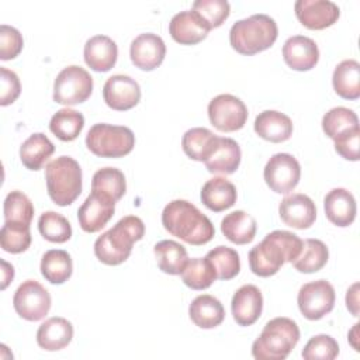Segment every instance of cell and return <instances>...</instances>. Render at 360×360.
<instances>
[{
	"label": "cell",
	"instance_id": "cell-1",
	"mask_svg": "<svg viewBox=\"0 0 360 360\" xmlns=\"http://www.w3.org/2000/svg\"><path fill=\"white\" fill-rule=\"evenodd\" d=\"M162 224L170 235L194 246L208 243L215 235L210 218L187 200L170 201L163 208Z\"/></svg>",
	"mask_w": 360,
	"mask_h": 360
},
{
	"label": "cell",
	"instance_id": "cell-2",
	"mask_svg": "<svg viewBox=\"0 0 360 360\" xmlns=\"http://www.w3.org/2000/svg\"><path fill=\"white\" fill-rule=\"evenodd\" d=\"M302 239L288 231H273L249 252L250 270L259 277L276 274L285 262L292 263L300 255Z\"/></svg>",
	"mask_w": 360,
	"mask_h": 360
},
{
	"label": "cell",
	"instance_id": "cell-3",
	"mask_svg": "<svg viewBox=\"0 0 360 360\" xmlns=\"http://www.w3.org/2000/svg\"><path fill=\"white\" fill-rule=\"evenodd\" d=\"M143 235V221L139 217L127 215L96 239L94 255L104 264H121L129 257L134 243L141 240Z\"/></svg>",
	"mask_w": 360,
	"mask_h": 360
},
{
	"label": "cell",
	"instance_id": "cell-4",
	"mask_svg": "<svg viewBox=\"0 0 360 360\" xmlns=\"http://www.w3.org/2000/svg\"><path fill=\"white\" fill-rule=\"evenodd\" d=\"M278 28L267 14H253L236 21L229 31L231 46L240 55H256L269 49L277 39Z\"/></svg>",
	"mask_w": 360,
	"mask_h": 360
},
{
	"label": "cell",
	"instance_id": "cell-5",
	"mask_svg": "<svg viewBox=\"0 0 360 360\" xmlns=\"http://www.w3.org/2000/svg\"><path fill=\"white\" fill-rule=\"evenodd\" d=\"M300 340L295 321L278 316L270 319L252 345V356L257 360H284Z\"/></svg>",
	"mask_w": 360,
	"mask_h": 360
},
{
	"label": "cell",
	"instance_id": "cell-6",
	"mask_svg": "<svg viewBox=\"0 0 360 360\" xmlns=\"http://www.w3.org/2000/svg\"><path fill=\"white\" fill-rule=\"evenodd\" d=\"M45 180L48 194L56 205H70L82 193V169L70 156L51 160L45 167Z\"/></svg>",
	"mask_w": 360,
	"mask_h": 360
},
{
	"label": "cell",
	"instance_id": "cell-7",
	"mask_svg": "<svg viewBox=\"0 0 360 360\" xmlns=\"http://www.w3.org/2000/svg\"><path fill=\"white\" fill-rule=\"evenodd\" d=\"M86 146L100 158H122L134 149L135 135L124 125L94 124L86 135Z\"/></svg>",
	"mask_w": 360,
	"mask_h": 360
},
{
	"label": "cell",
	"instance_id": "cell-8",
	"mask_svg": "<svg viewBox=\"0 0 360 360\" xmlns=\"http://www.w3.org/2000/svg\"><path fill=\"white\" fill-rule=\"evenodd\" d=\"M93 91V77L77 65L63 68L53 82V100L63 105L86 101Z\"/></svg>",
	"mask_w": 360,
	"mask_h": 360
},
{
	"label": "cell",
	"instance_id": "cell-9",
	"mask_svg": "<svg viewBox=\"0 0 360 360\" xmlns=\"http://www.w3.org/2000/svg\"><path fill=\"white\" fill-rule=\"evenodd\" d=\"M13 305L22 319L37 322L48 315L51 309V294L37 280H25L15 290Z\"/></svg>",
	"mask_w": 360,
	"mask_h": 360
},
{
	"label": "cell",
	"instance_id": "cell-10",
	"mask_svg": "<svg viewBox=\"0 0 360 360\" xmlns=\"http://www.w3.org/2000/svg\"><path fill=\"white\" fill-rule=\"evenodd\" d=\"M335 288L326 280H316L304 284L297 297L301 314L309 321H318L335 307Z\"/></svg>",
	"mask_w": 360,
	"mask_h": 360
},
{
	"label": "cell",
	"instance_id": "cell-11",
	"mask_svg": "<svg viewBox=\"0 0 360 360\" xmlns=\"http://www.w3.org/2000/svg\"><path fill=\"white\" fill-rule=\"evenodd\" d=\"M208 118L218 131L233 132L245 127L248 108L236 96L218 94L208 104Z\"/></svg>",
	"mask_w": 360,
	"mask_h": 360
},
{
	"label": "cell",
	"instance_id": "cell-12",
	"mask_svg": "<svg viewBox=\"0 0 360 360\" xmlns=\"http://www.w3.org/2000/svg\"><path fill=\"white\" fill-rule=\"evenodd\" d=\"M266 184L278 194H287L292 191L301 177V166L298 160L290 153L273 155L264 166Z\"/></svg>",
	"mask_w": 360,
	"mask_h": 360
},
{
	"label": "cell",
	"instance_id": "cell-13",
	"mask_svg": "<svg viewBox=\"0 0 360 360\" xmlns=\"http://www.w3.org/2000/svg\"><path fill=\"white\" fill-rule=\"evenodd\" d=\"M114 211L115 201L111 197L91 190L77 211L79 225L84 232H98L112 218Z\"/></svg>",
	"mask_w": 360,
	"mask_h": 360
},
{
	"label": "cell",
	"instance_id": "cell-14",
	"mask_svg": "<svg viewBox=\"0 0 360 360\" xmlns=\"http://www.w3.org/2000/svg\"><path fill=\"white\" fill-rule=\"evenodd\" d=\"M105 104L117 111L134 108L141 100V87L136 80L127 75H114L107 79L103 87Z\"/></svg>",
	"mask_w": 360,
	"mask_h": 360
},
{
	"label": "cell",
	"instance_id": "cell-15",
	"mask_svg": "<svg viewBox=\"0 0 360 360\" xmlns=\"http://www.w3.org/2000/svg\"><path fill=\"white\" fill-rule=\"evenodd\" d=\"M298 21L309 30H323L333 25L340 10L330 0H297L294 4Z\"/></svg>",
	"mask_w": 360,
	"mask_h": 360
},
{
	"label": "cell",
	"instance_id": "cell-16",
	"mask_svg": "<svg viewBox=\"0 0 360 360\" xmlns=\"http://www.w3.org/2000/svg\"><path fill=\"white\" fill-rule=\"evenodd\" d=\"M166 55V45L163 39L152 32L138 35L129 48L132 63L141 70H153L163 62Z\"/></svg>",
	"mask_w": 360,
	"mask_h": 360
},
{
	"label": "cell",
	"instance_id": "cell-17",
	"mask_svg": "<svg viewBox=\"0 0 360 360\" xmlns=\"http://www.w3.org/2000/svg\"><path fill=\"white\" fill-rule=\"evenodd\" d=\"M281 221L295 229H308L316 218L315 202L305 194L287 195L278 205Z\"/></svg>",
	"mask_w": 360,
	"mask_h": 360
},
{
	"label": "cell",
	"instance_id": "cell-18",
	"mask_svg": "<svg viewBox=\"0 0 360 360\" xmlns=\"http://www.w3.org/2000/svg\"><path fill=\"white\" fill-rule=\"evenodd\" d=\"M232 316L240 326L253 325L262 315L263 295L262 291L253 285L246 284L238 288L231 301Z\"/></svg>",
	"mask_w": 360,
	"mask_h": 360
},
{
	"label": "cell",
	"instance_id": "cell-19",
	"mask_svg": "<svg viewBox=\"0 0 360 360\" xmlns=\"http://www.w3.org/2000/svg\"><path fill=\"white\" fill-rule=\"evenodd\" d=\"M283 58L291 69L305 72L318 63L319 49L314 39L304 35H294L284 42Z\"/></svg>",
	"mask_w": 360,
	"mask_h": 360
},
{
	"label": "cell",
	"instance_id": "cell-20",
	"mask_svg": "<svg viewBox=\"0 0 360 360\" xmlns=\"http://www.w3.org/2000/svg\"><path fill=\"white\" fill-rule=\"evenodd\" d=\"M169 32L181 45H195L207 38L210 27L193 10H184L172 17Z\"/></svg>",
	"mask_w": 360,
	"mask_h": 360
},
{
	"label": "cell",
	"instance_id": "cell-21",
	"mask_svg": "<svg viewBox=\"0 0 360 360\" xmlns=\"http://www.w3.org/2000/svg\"><path fill=\"white\" fill-rule=\"evenodd\" d=\"M240 148L232 138L217 136L215 145L205 159V167L214 174H232L240 163Z\"/></svg>",
	"mask_w": 360,
	"mask_h": 360
},
{
	"label": "cell",
	"instance_id": "cell-22",
	"mask_svg": "<svg viewBox=\"0 0 360 360\" xmlns=\"http://www.w3.org/2000/svg\"><path fill=\"white\" fill-rule=\"evenodd\" d=\"M326 218L338 226H349L357 212L353 194L346 188H333L323 198Z\"/></svg>",
	"mask_w": 360,
	"mask_h": 360
},
{
	"label": "cell",
	"instance_id": "cell-23",
	"mask_svg": "<svg viewBox=\"0 0 360 360\" xmlns=\"http://www.w3.org/2000/svg\"><path fill=\"white\" fill-rule=\"evenodd\" d=\"M117 44L107 35H94L86 41L84 62L96 72H108L117 62Z\"/></svg>",
	"mask_w": 360,
	"mask_h": 360
},
{
	"label": "cell",
	"instance_id": "cell-24",
	"mask_svg": "<svg viewBox=\"0 0 360 360\" xmlns=\"http://www.w3.org/2000/svg\"><path fill=\"white\" fill-rule=\"evenodd\" d=\"M255 132L273 143H280L292 135V121L284 112L264 110L255 120Z\"/></svg>",
	"mask_w": 360,
	"mask_h": 360
},
{
	"label": "cell",
	"instance_id": "cell-25",
	"mask_svg": "<svg viewBox=\"0 0 360 360\" xmlns=\"http://www.w3.org/2000/svg\"><path fill=\"white\" fill-rule=\"evenodd\" d=\"M73 338V325L62 318L52 316L39 325L37 330V343L41 349L55 352L66 347Z\"/></svg>",
	"mask_w": 360,
	"mask_h": 360
},
{
	"label": "cell",
	"instance_id": "cell-26",
	"mask_svg": "<svg viewBox=\"0 0 360 360\" xmlns=\"http://www.w3.org/2000/svg\"><path fill=\"white\" fill-rule=\"evenodd\" d=\"M190 319L201 329H212L222 323L225 309L221 301L210 294L195 297L188 307Z\"/></svg>",
	"mask_w": 360,
	"mask_h": 360
},
{
	"label": "cell",
	"instance_id": "cell-27",
	"mask_svg": "<svg viewBox=\"0 0 360 360\" xmlns=\"http://www.w3.org/2000/svg\"><path fill=\"white\" fill-rule=\"evenodd\" d=\"M201 201L214 212L225 211L236 202V188L225 177H214L202 186Z\"/></svg>",
	"mask_w": 360,
	"mask_h": 360
},
{
	"label": "cell",
	"instance_id": "cell-28",
	"mask_svg": "<svg viewBox=\"0 0 360 360\" xmlns=\"http://www.w3.org/2000/svg\"><path fill=\"white\" fill-rule=\"evenodd\" d=\"M256 229V219L242 210L226 214L221 221V232L228 240L236 245L250 243L255 239Z\"/></svg>",
	"mask_w": 360,
	"mask_h": 360
},
{
	"label": "cell",
	"instance_id": "cell-29",
	"mask_svg": "<svg viewBox=\"0 0 360 360\" xmlns=\"http://www.w3.org/2000/svg\"><path fill=\"white\" fill-rule=\"evenodd\" d=\"M333 89L345 100L360 97V63L354 59L342 60L333 70Z\"/></svg>",
	"mask_w": 360,
	"mask_h": 360
},
{
	"label": "cell",
	"instance_id": "cell-30",
	"mask_svg": "<svg viewBox=\"0 0 360 360\" xmlns=\"http://www.w3.org/2000/svg\"><path fill=\"white\" fill-rule=\"evenodd\" d=\"M55 152L53 143L41 132L30 135L20 148V159L30 170H39Z\"/></svg>",
	"mask_w": 360,
	"mask_h": 360
},
{
	"label": "cell",
	"instance_id": "cell-31",
	"mask_svg": "<svg viewBox=\"0 0 360 360\" xmlns=\"http://www.w3.org/2000/svg\"><path fill=\"white\" fill-rule=\"evenodd\" d=\"M73 271L72 257L66 250L51 249L41 259V273L51 284H63Z\"/></svg>",
	"mask_w": 360,
	"mask_h": 360
},
{
	"label": "cell",
	"instance_id": "cell-32",
	"mask_svg": "<svg viewBox=\"0 0 360 360\" xmlns=\"http://www.w3.org/2000/svg\"><path fill=\"white\" fill-rule=\"evenodd\" d=\"M153 253L156 257L158 267L166 274H180L186 262H187V250L183 245L176 240L165 239L155 245Z\"/></svg>",
	"mask_w": 360,
	"mask_h": 360
},
{
	"label": "cell",
	"instance_id": "cell-33",
	"mask_svg": "<svg viewBox=\"0 0 360 360\" xmlns=\"http://www.w3.org/2000/svg\"><path fill=\"white\" fill-rule=\"evenodd\" d=\"M215 141L217 135H214L208 128L195 127L184 132L181 138V146L190 159L205 162L215 145Z\"/></svg>",
	"mask_w": 360,
	"mask_h": 360
},
{
	"label": "cell",
	"instance_id": "cell-34",
	"mask_svg": "<svg viewBox=\"0 0 360 360\" xmlns=\"http://www.w3.org/2000/svg\"><path fill=\"white\" fill-rule=\"evenodd\" d=\"M329 259V250L326 245L319 239L302 240V248L292 266L300 273H315L319 271Z\"/></svg>",
	"mask_w": 360,
	"mask_h": 360
},
{
	"label": "cell",
	"instance_id": "cell-35",
	"mask_svg": "<svg viewBox=\"0 0 360 360\" xmlns=\"http://www.w3.org/2000/svg\"><path fill=\"white\" fill-rule=\"evenodd\" d=\"M180 276L191 290H205L217 280L215 269L207 257L187 259Z\"/></svg>",
	"mask_w": 360,
	"mask_h": 360
},
{
	"label": "cell",
	"instance_id": "cell-36",
	"mask_svg": "<svg viewBox=\"0 0 360 360\" xmlns=\"http://www.w3.org/2000/svg\"><path fill=\"white\" fill-rule=\"evenodd\" d=\"M84 127V117L82 112L72 108H62L56 111L51 121V132L63 142H70L79 136Z\"/></svg>",
	"mask_w": 360,
	"mask_h": 360
},
{
	"label": "cell",
	"instance_id": "cell-37",
	"mask_svg": "<svg viewBox=\"0 0 360 360\" xmlns=\"http://www.w3.org/2000/svg\"><path fill=\"white\" fill-rule=\"evenodd\" d=\"M91 190L111 197L114 201L122 198L127 191L125 176L120 169L103 167L98 169L91 179Z\"/></svg>",
	"mask_w": 360,
	"mask_h": 360
},
{
	"label": "cell",
	"instance_id": "cell-38",
	"mask_svg": "<svg viewBox=\"0 0 360 360\" xmlns=\"http://www.w3.org/2000/svg\"><path fill=\"white\" fill-rule=\"evenodd\" d=\"M38 229L44 239L52 243H65L72 236V226L68 218L55 211H45L38 219Z\"/></svg>",
	"mask_w": 360,
	"mask_h": 360
},
{
	"label": "cell",
	"instance_id": "cell-39",
	"mask_svg": "<svg viewBox=\"0 0 360 360\" xmlns=\"http://www.w3.org/2000/svg\"><path fill=\"white\" fill-rule=\"evenodd\" d=\"M212 267L215 269L217 278L231 280L236 277L240 271V259L235 249L228 246H217L210 250L205 256Z\"/></svg>",
	"mask_w": 360,
	"mask_h": 360
},
{
	"label": "cell",
	"instance_id": "cell-40",
	"mask_svg": "<svg viewBox=\"0 0 360 360\" xmlns=\"http://www.w3.org/2000/svg\"><path fill=\"white\" fill-rule=\"evenodd\" d=\"M4 221L30 225L34 217V205L31 200L18 190L8 193L3 204Z\"/></svg>",
	"mask_w": 360,
	"mask_h": 360
},
{
	"label": "cell",
	"instance_id": "cell-41",
	"mask_svg": "<svg viewBox=\"0 0 360 360\" xmlns=\"http://www.w3.org/2000/svg\"><path fill=\"white\" fill-rule=\"evenodd\" d=\"M354 127H359V118L353 110L346 107H335L322 118V129L330 139L338 138Z\"/></svg>",
	"mask_w": 360,
	"mask_h": 360
},
{
	"label": "cell",
	"instance_id": "cell-42",
	"mask_svg": "<svg viewBox=\"0 0 360 360\" xmlns=\"http://www.w3.org/2000/svg\"><path fill=\"white\" fill-rule=\"evenodd\" d=\"M0 245L8 253L25 252L31 245L30 225L4 221L0 231Z\"/></svg>",
	"mask_w": 360,
	"mask_h": 360
},
{
	"label": "cell",
	"instance_id": "cell-43",
	"mask_svg": "<svg viewBox=\"0 0 360 360\" xmlns=\"http://www.w3.org/2000/svg\"><path fill=\"white\" fill-rule=\"evenodd\" d=\"M193 11L212 30L229 17L231 6L225 0H197L193 3Z\"/></svg>",
	"mask_w": 360,
	"mask_h": 360
},
{
	"label": "cell",
	"instance_id": "cell-44",
	"mask_svg": "<svg viewBox=\"0 0 360 360\" xmlns=\"http://www.w3.org/2000/svg\"><path fill=\"white\" fill-rule=\"evenodd\" d=\"M301 354L305 360H333L339 354V345L329 335H315L307 342Z\"/></svg>",
	"mask_w": 360,
	"mask_h": 360
},
{
	"label": "cell",
	"instance_id": "cell-45",
	"mask_svg": "<svg viewBox=\"0 0 360 360\" xmlns=\"http://www.w3.org/2000/svg\"><path fill=\"white\" fill-rule=\"evenodd\" d=\"M24 39L20 31L14 27L3 24L0 27V59L10 60L20 55L22 51Z\"/></svg>",
	"mask_w": 360,
	"mask_h": 360
},
{
	"label": "cell",
	"instance_id": "cell-46",
	"mask_svg": "<svg viewBox=\"0 0 360 360\" xmlns=\"http://www.w3.org/2000/svg\"><path fill=\"white\" fill-rule=\"evenodd\" d=\"M335 141L336 152L346 160H359V145H360V128L354 127L345 134L339 135Z\"/></svg>",
	"mask_w": 360,
	"mask_h": 360
},
{
	"label": "cell",
	"instance_id": "cell-47",
	"mask_svg": "<svg viewBox=\"0 0 360 360\" xmlns=\"http://www.w3.org/2000/svg\"><path fill=\"white\" fill-rule=\"evenodd\" d=\"M0 73H1V79H0V82H1L0 104L1 105H8V104L14 103L18 98L20 93H21L20 79L13 70H10L4 66L0 68Z\"/></svg>",
	"mask_w": 360,
	"mask_h": 360
},
{
	"label": "cell",
	"instance_id": "cell-48",
	"mask_svg": "<svg viewBox=\"0 0 360 360\" xmlns=\"http://www.w3.org/2000/svg\"><path fill=\"white\" fill-rule=\"evenodd\" d=\"M346 307L347 309L357 316L359 315V283H354L346 294Z\"/></svg>",
	"mask_w": 360,
	"mask_h": 360
},
{
	"label": "cell",
	"instance_id": "cell-49",
	"mask_svg": "<svg viewBox=\"0 0 360 360\" xmlns=\"http://www.w3.org/2000/svg\"><path fill=\"white\" fill-rule=\"evenodd\" d=\"M1 264H3V284H1V288L4 290L7 287V284L13 280L14 277V269L13 266H10L7 262L1 260Z\"/></svg>",
	"mask_w": 360,
	"mask_h": 360
},
{
	"label": "cell",
	"instance_id": "cell-50",
	"mask_svg": "<svg viewBox=\"0 0 360 360\" xmlns=\"http://www.w3.org/2000/svg\"><path fill=\"white\" fill-rule=\"evenodd\" d=\"M357 329H359V323H354L353 329L349 332V340H350L352 346L354 347V350H357V352H359V346H357V345H356V342H354V339H357Z\"/></svg>",
	"mask_w": 360,
	"mask_h": 360
}]
</instances>
